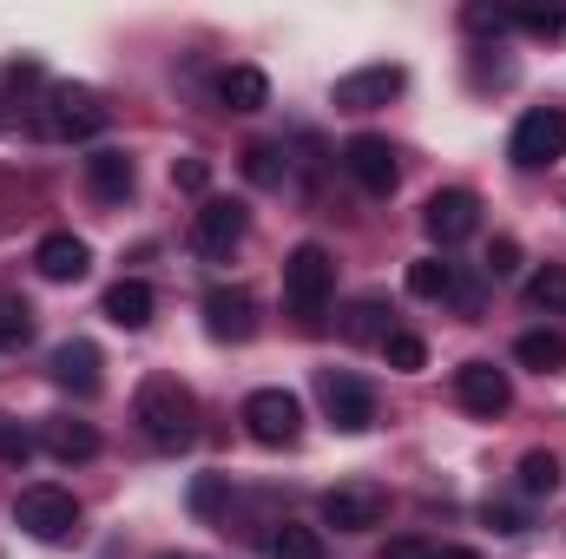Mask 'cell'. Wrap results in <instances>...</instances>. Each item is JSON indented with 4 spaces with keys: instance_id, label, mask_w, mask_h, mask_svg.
I'll use <instances>...</instances> for the list:
<instances>
[{
    "instance_id": "cell-30",
    "label": "cell",
    "mask_w": 566,
    "mask_h": 559,
    "mask_svg": "<svg viewBox=\"0 0 566 559\" xmlns=\"http://www.w3.org/2000/svg\"><path fill=\"white\" fill-rule=\"evenodd\" d=\"M521 33H566V7H507Z\"/></svg>"
},
{
    "instance_id": "cell-25",
    "label": "cell",
    "mask_w": 566,
    "mask_h": 559,
    "mask_svg": "<svg viewBox=\"0 0 566 559\" xmlns=\"http://www.w3.org/2000/svg\"><path fill=\"white\" fill-rule=\"evenodd\" d=\"M244 178L264 184V191H283V178H290V151H283V145H251V151H244Z\"/></svg>"
},
{
    "instance_id": "cell-22",
    "label": "cell",
    "mask_w": 566,
    "mask_h": 559,
    "mask_svg": "<svg viewBox=\"0 0 566 559\" xmlns=\"http://www.w3.org/2000/svg\"><path fill=\"white\" fill-rule=\"evenodd\" d=\"M514 362H521V369L554 376V369H566V336H560V329H527V336L514 342Z\"/></svg>"
},
{
    "instance_id": "cell-17",
    "label": "cell",
    "mask_w": 566,
    "mask_h": 559,
    "mask_svg": "<svg viewBox=\"0 0 566 559\" xmlns=\"http://www.w3.org/2000/svg\"><path fill=\"white\" fill-rule=\"evenodd\" d=\"M46 369H53V382H60L66 395H80V402H86V395H99V349H93L86 336H73V342H60Z\"/></svg>"
},
{
    "instance_id": "cell-18",
    "label": "cell",
    "mask_w": 566,
    "mask_h": 559,
    "mask_svg": "<svg viewBox=\"0 0 566 559\" xmlns=\"http://www.w3.org/2000/svg\"><path fill=\"white\" fill-rule=\"evenodd\" d=\"M40 447H46V454H53V461H66V467H73V461H93V454H99V428H93V421H40Z\"/></svg>"
},
{
    "instance_id": "cell-23",
    "label": "cell",
    "mask_w": 566,
    "mask_h": 559,
    "mask_svg": "<svg viewBox=\"0 0 566 559\" xmlns=\"http://www.w3.org/2000/svg\"><path fill=\"white\" fill-rule=\"evenodd\" d=\"M521 494H527V500H554V494H560V461H554L547 447L521 454Z\"/></svg>"
},
{
    "instance_id": "cell-3",
    "label": "cell",
    "mask_w": 566,
    "mask_h": 559,
    "mask_svg": "<svg viewBox=\"0 0 566 559\" xmlns=\"http://www.w3.org/2000/svg\"><path fill=\"white\" fill-rule=\"evenodd\" d=\"M13 520H20V534H27V540L60 547V540H73V534H80V500H73L66 487L40 481V487H27V494L13 500Z\"/></svg>"
},
{
    "instance_id": "cell-10",
    "label": "cell",
    "mask_w": 566,
    "mask_h": 559,
    "mask_svg": "<svg viewBox=\"0 0 566 559\" xmlns=\"http://www.w3.org/2000/svg\"><path fill=\"white\" fill-rule=\"evenodd\" d=\"M402 86H409V73L402 66H356V73H343L336 80V113H376V106H389V99H402Z\"/></svg>"
},
{
    "instance_id": "cell-35",
    "label": "cell",
    "mask_w": 566,
    "mask_h": 559,
    "mask_svg": "<svg viewBox=\"0 0 566 559\" xmlns=\"http://www.w3.org/2000/svg\"><path fill=\"white\" fill-rule=\"evenodd\" d=\"M191 507H198V514H218V507H224V481H218V474H205V481L191 487Z\"/></svg>"
},
{
    "instance_id": "cell-5",
    "label": "cell",
    "mask_w": 566,
    "mask_h": 559,
    "mask_svg": "<svg viewBox=\"0 0 566 559\" xmlns=\"http://www.w3.org/2000/svg\"><path fill=\"white\" fill-rule=\"evenodd\" d=\"M507 158L521 171H547L566 158V106H534L514 119V139H507Z\"/></svg>"
},
{
    "instance_id": "cell-24",
    "label": "cell",
    "mask_w": 566,
    "mask_h": 559,
    "mask_svg": "<svg viewBox=\"0 0 566 559\" xmlns=\"http://www.w3.org/2000/svg\"><path fill=\"white\" fill-rule=\"evenodd\" d=\"M271 559H329V553H323V534H316V527H303V520H277V534H271Z\"/></svg>"
},
{
    "instance_id": "cell-2",
    "label": "cell",
    "mask_w": 566,
    "mask_h": 559,
    "mask_svg": "<svg viewBox=\"0 0 566 559\" xmlns=\"http://www.w3.org/2000/svg\"><path fill=\"white\" fill-rule=\"evenodd\" d=\"M33 133L40 139H99L106 133V106H99V93H86V86H46V99H40V113H33Z\"/></svg>"
},
{
    "instance_id": "cell-8",
    "label": "cell",
    "mask_w": 566,
    "mask_h": 559,
    "mask_svg": "<svg viewBox=\"0 0 566 559\" xmlns=\"http://www.w3.org/2000/svg\"><path fill=\"white\" fill-rule=\"evenodd\" d=\"M244 434H251L258 447H290V441L303 434V402H296L290 389H258V395H244Z\"/></svg>"
},
{
    "instance_id": "cell-4",
    "label": "cell",
    "mask_w": 566,
    "mask_h": 559,
    "mask_svg": "<svg viewBox=\"0 0 566 559\" xmlns=\"http://www.w3.org/2000/svg\"><path fill=\"white\" fill-rule=\"evenodd\" d=\"M329 296H336V257H329L323 244H296V251L283 257V303H290L296 316H323Z\"/></svg>"
},
{
    "instance_id": "cell-12",
    "label": "cell",
    "mask_w": 566,
    "mask_h": 559,
    "mask_svg": "<svg viewBox=\"0 0 566 559\" xmlns=\"http://www.w3.org/2000/svg\"><path fill=\"white\" fill-rule=\"evenodd\" d=\"M454 402L468 409V415H507L514 409V382H507V369H494V362H461L454 369Z\"/></svg>"
},
{
    "instance_id": "cell-38",
    "label": "cell",
    "mask_w": 566,
    "mask_h": 559,
    "mask_svg": "<svg viewBox=\"0 0 566 559\" xmlns=\"http://www.w3.org/2000/svg\"><path fill=\"white\" fill-rule=\"evenodd\" d=\"M434 559H481V553H468V547H434Z\"/></svg>"
},
{
    "instance_id": "cell-20",
    "label": "cell",
    "mask_w": 566,
    "mask_h": 559,
    "mask_svg": "<svg viewBox=\"0 0 566 559\" xmlns=\"http://www.w3.org/2000/svg\"><path fill=\"white\" fill-rule=\"evenodd\" d=\"M151 309H158V296H151V283L145 277H119L113 289H106V316H113L119 329H145Z\"/></svg>"
},
{
    "instance_id": "cell-33",
    "label": "cell",
    "mask_w": 566,
    "mask_h": 559,
    "mask_svg": "<svg viewBox=\"0 0 566 559\" xmlns=\"http://www.w3.org/2000/svg\"><path fill=\"white\" fill-rule=\"evenodd\" d=\"M461 27H468V33H494V40H501L514 20H507V7H468V13H461Z\"/></svg>"
},
{
    "instance_id": "cell-29",
    "label": "cell",
    "mask_w": 566,
    "mask_h": 559,
    "mask_svg": "<svg viewBox=\"0 0 566 559\" xmlns=\"http://www.w3.org/2000/svg\"><path fill=\"white\" fill-rule=\"evenodd\" d=\"M382 356H389V369H402V376H416L428 362V342L422 336H409V329H396L389 342H382Z\"/></svg>"
},
{
    "instance_id": "cell-14",
    "label": "cell",
    "mask_w": 566,
    "mask_h": 559,
    "mask_svg": "<svg viewBox=\"0 0 566 559\" xmlns=\"http://www.w3.org/2000/svg\"><path fill=\"white\" fill-rule=\"evenodd\" d=\"M205 329H211L218 342H251V336H258V303H251V289H238V283L205 289Z\"/></svg>"
},
{
    "instance_id": "cell-19",
    "label": "cell",
    "mask_w": 566,
    "mask_h": 559,
    "mask_svg": "<svg viewBox=\"0 0 566 559\" xmlns=\"http://www.w3.org/2000/svg\"><path fill=\"white\" fill-rule=\"evenodd\" d=\"M218 106H231V113H264V106H271V80H264L258 66H224V73H218Z\"/></svg>"
},
{
    "instance_id": "cell-36",
    "label": "cell",
    "mask_w": 566,
    "mask_h": 559,
    "mask_svg": "<svg viewBox=\"0 0 566 559\" xmlns=\"http://www.w3.org/2000/svg\"><path fill=\"white\" fill-rule=\"evenodd\" d=\"M488 527H494V534H527V514H521V507H494V500H488Z\"/></svg>"
},
{
    "instance_id": "cell-28",
    "label": "cell",
    "mask_w": 566,
    "mask_h": 559,
    "mask_svg": "<svg viewBox=\"0 0 566 559\" xmlns=\"http://www.w3.org/2000/svg\"><path fill=\"white\" fill-rule=\"evenodd\" d=\"M40 454V434H27L20 421H0V467H27Z\"/></svg>"
},
{
    "instance_id": "cell-39",
    "label": "cell",
    "mask_w": 566,
    "mask_h": 559,
    "mask_svg": "<svg viewBox=\"0 0 566 559\" xmlns=\"http://www.w3.org/2000/svg\"><path fill=\"white\" fill-rule=\"evenodd\" d=\"M158 559H191V553H158Z\"/></svg>"
},
{
    "instance_id": "cell-16",
    "label": "cell",
    "mask_w": 566,
    "mask_h": 559,
    "mask_svg": "<svg viewBox=\"0 0 566 559\" xmlns=\"http://www.w3.org/2000/svg\"><path fill=\"white\" fill-rule=\"evenodd\" d=\"M133 184H139V171H133V158H126L119 145H99V151L86 158V191H93L99 204H126Z\"/></svg>"
},
{
    "instance_id": "cell-7",
    "label": "cell",
    "mask_w": 566,
    "mask_h": 559,
    "mask_svg": "<svg viewBox=\"0 0 566 559\" xmlns=\"http://www.w3.org/2000/svg\"><path fill=\"white\" fill-rule=\"evenodd\" d=\"M316 514H323V527H336V534H369V527L389 520V494H382L376 481H336Z\"/></svg>"
},
{
    "instance_id": "cell-13",
    "label": "cell",
    "mask_w": 566,
    "mask_h": 559,
    "mask_svg": "<svg viewBox=\"0 0 566 559\" xmlns=\"http://www.w3.org/2000/svg\"><path fill=\"white\" fill-rule=\"evenodd\" d=\"M422 224H428V238L448 251V244H461V238L481 231V198L461 191V184H448V191H434V198L422 204Z\"/></svg>"
},
{
    "instance_id": "cell-15",
    "label": "cell",
    "mask_w": 566,
    "mask_h": 559,
    "mask_svg": "<svg viewBox=\"0 0 566 559\" xmlns=\"http://www.w3.org/2000/svg\"><path fill=\"white\" fill-rule=\"evenodd\" d=\"M33 271L46 283H80L93 271V251H86V238H73V231H53V238H40L33 244Z\"/></svg>"
},
{
    "instance_id": "cell-27",
    "label": "cell",
    "mask_w": 566,
    "mask_h": 559,
    "mask_svg": "<svg viewBox=\"0 0 566 559\" xmlns=\"http://www.w3.org/2000/svg\"><path fill=\"white\" fill-rule=\"evenodd\" d=\"M527 303L547 309V316H566V271L560 264H547L541 277H527Z\"/></svg>"
},
{
    "instance_id": "cell-9",
    "label": "cell",
    "mask_w": 566,
    "mask_h": 559,
    "mask_svg": "<svg viewBox=\"0 0 566 559\" xmlns=\"http://www.w3.org/2000/svg\"><path fill=\"white\" fill-rule=\"evenodd\" d=\"M316 395H323V415L336 421L343 434H369V428H376V389H369L363 376L323 369V376H316Z\"/></svg>"
},
{
    "instance_id": "cell-34",
    "label": "cell",
    "mask_w": 566,
    "mask_h": 559,
    "mask_svg": "<svg viewBox=\"0 0 566 559\" xmlns=\"http://www.w3.org/2000/svg\"><path fill=\"white\" fill-rule=\"evenodd\" d=\"M481 271H488V277H514V271H521V244H514V238H494Z\"/></svg>"
},
{
    "instance_id": "cell-21",
    "label": "cell",
    "mask_w": 566,
    "mask_h": 559,
    "mask_svg": "<svg viewBox=\"0 0 566 559\" xmlns=\"http://www.w3.org/2000/svg\"><path fill=\"white\" fill-rule=\"evenodd\" d=\"M389 316H396V309H389L382 296H356V303L343 309V336H349V342H376V349H382V342L396 336V323H389Z\"/></svg>"
},
{
    "instance_id": "cell-11",
    "label": "cell",
    "mask_w": 566,
    "mask_h": 559,
    "mask_svg": "<svg viewBox=\"0 0 566 559\" xmlns=\"http://www.w3.org/2000/svg\"><path fill=\"white\" fill-rule=\"evenodd\" d=\"M336 158H343V171H349L369 198H389V191H396V178H402V171H396V145L376 139V133L343 139V151H336Z\"/></svg>"
},
{
    "instance_id": "cell-6",
    "label": "cell",
    "mask_w": 566,
    "mask_h": 559,
    "mask_svg": "<svg viewBox=\"0 0 566 559\" xmlns=\"http://www.w3.org/2000/svg\"><path fill=\"white\" fill-rule=\"evenodd\" d=\"M244 231H251V211H244L238 198H205V204L191 211V251L211 257V264H224V257L244 244Z\"/></svg>"
},
{
    "instance_id": "cell-1",
    "label": "cell",
    "mask_w": 566,
    "mask_h": 559,
    "mask_svg": "<svg viewBox=\"0 0 566 559\" xmlns=\"http://www.w3.org/2000/svg\"><path fill=\"white\" fill-rule=\"evenodd\" d=\"M133 421L145 428L151 447H171V454L198 441V402L178 376H145L139 395H133Z\"/></svg>"
},
{
    "instance_id": "cell-37",
    "label": "cell",
    "mask_w": 566,
    "mask_h": 559,
    "mask_svg": "<svg viewBox=\"0 0 566 559\" xmlns=\"http://www.w3.org/2000/svg\"><path fill=\"white\" fill-rule=\"evenodd\" d=\"M382 559H434V547H428V540H389Z\"/></svg>"
},
{
    "instance_id": "cell-31",
    "label": "cell",
    "mask_w": 566,
    "mask_h": 559,
    "mask_svg": "<svg viewBox=\"0 0 566 559\" xmlns=\"http://www.w3.org/2000/svg\"><path fill=\"white\" fill-rule=\"evenodd\" d=\"M33 336V309L20 296H0V342H27Z\"/></svg>"
},
{
    "instance_id": "cell-32",
    "label": "cell",
    "mask_w": 566,
    "mask_h": 559,
    "mask_svg": "<svg viewBox=\"0 0 566 559\" xmlns=\"http://www.w3.org/2000/svg\"><path fill=\"white\" fill-rule=\"evenodd\" d=\"M171 184H178V191H211V165L185 151V158H171Z\"/></svg>"
},
{
    "instance_id": "cell-26",
    "label": "cell",
    "mask_w": 566,
    "mask_h": 559,
    "mask_svg": "<svg viewBox=\"0 0 566 559\" xmlns=\"http://www.w3.org/2000/svg\"><path fill=\"white\" fill-rule=\"evenodd\" d=\"M409 296H422V303L454 296V264H441V257H416V264H409Z\"/></svg>"
}]
</instances>
